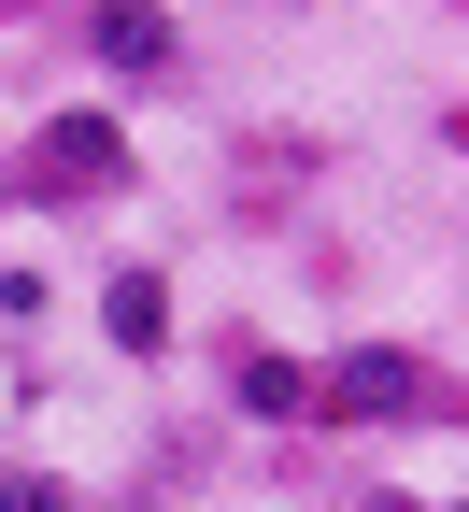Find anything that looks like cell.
<instances>
[{
  "mask_svg": "<svg viewBox=\"0 0 469 512\" xmlns=\"http://www.w3.org/2000/svg\"><path fill=\"white\" fill-rule=\"evenodd\" d=\"M0 185H15V171H0Z\"/></svg>",
  "mask_w": 469,
  "mask_h": 512,
  "instance_id": "7",
  "label": "cell"
},
{
  "mask_svg": "<svg viewBox=\"0 0 469 512\" xmlns=\"http://www.w3.org/2000/svg\"><path fill=\"white\" fill-rule=\"evenodd\" d=\"M86 43H100V72H171V15H143V0H114Z\"/></svg>",
  "mask_w": 469,
  "mask_h": 512,
  "instance_id": "3",
  "label": "cell"
},
{
  "mask_svg": "<svg viewBox=\"0 0 469 512\" xmlns=\"http://www.w3.org/2000/svg\"><path fill=\"white\" fill-rule=\"evenodd\" d=\"M0 512H72V498H57L43 470H0Z\"/></svg>",
  "mask_w": 469,
  "mask_h": 512,
  "instance_id": "6",
  "label": "cell"
},
{
  "mask_svg": "<svg viewBox=\"0 0 469 512\" xmlns=\"http://www.w3.org/2000/svg\"><path fill=\"white\" fill-rule=\"evenodd\" d=\"M313 399H327V413H370V427H427V413H455V399H441V370H427V356H398V342H356L342 370H313Z\"/></svg>",
  "mask_w": 469,
  "mask_h": 512,
  "instance_id": "1",
  "label": "cell"
},
{
  "mask_svg": "<svg viewBox=\"0 0 469 512\" xmlns=\"http://www.w3.org/2000/svg\"><path fill=\"white\" fill-rule=\"evenodd\" d=\"M100 328H114V356H157V342H171V299L128 271V285H100Z\"/></svg>",
  "mask_w": 469,
  "mask_h": 512,
  "instance_id": "5",
  "label": "cell"
},
{
  "mask_svg": "<svg viewBox=\"0 0 469 512\" xmlns=\"http://www.w3.org/2000/svg\"><path fill=\"white\" fill-rule=\"evenodd\" d=\"M242 413H256V427H299V413H327V399H313L299 356H242Z\"/></svg>",
  "mask_w": 469,
  "mask_h": 512,
  "instance_id": "4",
  "label": "cell"
},
{
  "mask_svg": "<svg viewBox=\"0 0 469 512\" xmlns=\"http://www.w3.org/2000/svg\"><path fill=\"white\" fill-rule=\"evenodd\" d=\"M29 185H43V200H114V185H128V128L114 114H57L43 157H29Z\"/></svg>",
  "mask_w": 469,
  "mask_h": 512,
  "instance_id": "2",
  "label": "cell"
}]
</instances>
